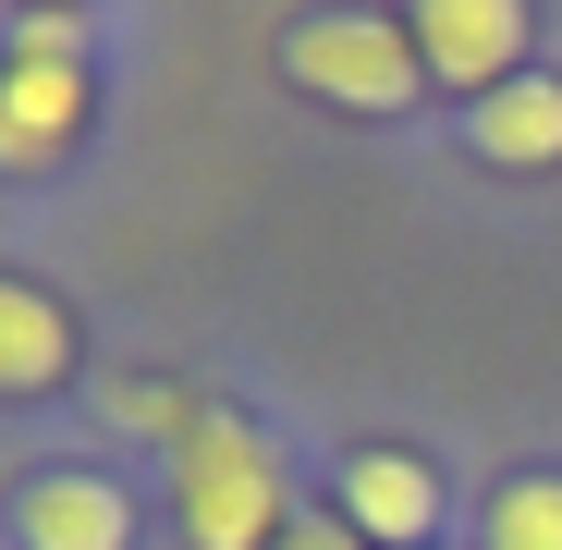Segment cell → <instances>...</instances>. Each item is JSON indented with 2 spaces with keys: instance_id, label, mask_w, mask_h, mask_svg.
Wrapping results in <instances>:
<instances>
[{
  "instance_id": "1",
  "label": "cell",
  "mask_w": 562,
  "mask_h": 550,
  "mask_svg": "<svg viewBox=\"0 0 562 550\" xmlns=\"http://www.w3.org/2000/svg\"><path fill=\"white\" fill-rule=\"evenodd\" d=\"M171 502L196 550H269L281 538V465L245 416H196L171 440Z\"/></svg>"
},
{
  "instance_id": "2",
  "label": "cell",
  "mask_w": 562,
  "mask_h": 550,
  "mask_svg": "<svg viewBox=\"0 0 562 550\" xmlns=\"http://www.w3.org/2000/svg\"><path fill=\"white\" fill-rule=\"evenodd\" d=\"M281 74L318 86L330 111H404L428 61H416V37H404V25H380V13H318V25L281 37Z\"/></svg>"
},
{
  "instance_id": "3",
  "label": "cell",
  "mask_w": 562,
  "mask_h": 550,
  "mask_svg": "<svg viewBox=\"0 0 562 550\" xmlns=\"http://www.w3.org/2000/svg\"><path fill=\"white\" fill-rule=\"evenodd\" d=\"M86 135V49H13L0 61V171H49Z\"/></svg>"
},
{
  "instance_id": "4",
  "label": "cell",
  "mask_w": 562,
  "mask_h": 550,
  "mask_svg": "<svg viewBox=\"0 0 562 550\" xmlns=\"http://www.w3.org/2000/svg\"><path fill=\"white\" fill-rule=\"evenodd\" d=\"M416 61L490 99V86H514V61H526V13L514 0H440V13L416 25Z\"/></svg>"
},
{
  "instance_id": "5",
  "label": "cell",
  "mask_w": 562,
  "mask_h": 550,
  "mask_svg": "<svg viewBox=\"0 0 562 550\" xmlns=\"http://www.w3.org/2000/svg\"><path fill=\"white\" fill-rule=\"evenodd\" d=\"M123 538H135V514H123V490H111V478L61 465V478H37V490H25V550H123Z\"/></svg>"
},
{
  "instance_id": "6",
  "label": "cell",
  "mask_w": 562,
  "mask_h": 550,
  "mask_svg": "<svg viewBox=\"0 0 562 550\" xmlns=\"http://www.w3.org/2000/svg\"><path fill=\"white\" fill-rule=\"evenodd\" d=\"M342 502H355V538H392V550H416V538L440 526V490H428L416 452H355V465H342Z\"/></svg>"
},
{
  "instance_id": "7",
  "label": "cell",
  "mask_w": 562,
  "mask_h": 550,
  "mask_svg": "<svg viewBox=\"0 0 562 550\" xmlns=\"http://www.w3.org/2000/svg\"><path fill=\"white\" fill-rule=\"evenodd\" d=\"M477 159H502V171L562 159V74H514V86H490V99H477Z\"/></svg>"
},
{
  "instance_id": "8",
  "label": "cell",
  "mask_w": 562,
  "mask_h": 550,
  "mask_svg": "<svg viewBox=\"0 0 562 550\" xmlns=\"http://www.w3.org/2000/svg\"><path fill=\"white\" fill-rule=\"evenodd\" d=\"M61 355H74L61 306H49V294H25V282H0V404L49 392V380H61Z\"/></svg>"
},
{
  "instance_id": "9",
  "label": "cell",
  "mask_w": 562,
  "mask_h": 550,
  "mask_svg": "<svg viewBox=\"0 0 562 550\" xmlns=\"http://www.w3.org/2000/svg\"><path fill=\"white\" fill-rule=\"evenodd\" d=\"M490 550H562V478H514L490 502Z\"/></svg>"
},
{
  "instance_id": "10",
  "label": "cell",
  "mask_w": 562,
  "mask_h": 550,
  "mask_svg": "<svg viewBox=\"0 0 562 550\" xmlns=\"http://www.w3.org/2000/svg\"><path fill=\"white\" fill-rule=\"evenodd\" d=\"M111 416H123V428H147V440H183V428H196L171 380H123V392H111Z\"/></svg>"
},
{
  "instance_id": "11",
  "label": "cell",
  "mask_w": 562,
  "mask_h": 550,
  "mask_svg": "<svg viewBox=\"0 0 562 550\" xmlns=\"http://www.w3.org/2000/svg\"><path fill=\"white\" fill-rule=\"evenodd\" d=\"M269 550H355V526H281Z\"/></svg>"
}]
</instances>
